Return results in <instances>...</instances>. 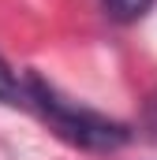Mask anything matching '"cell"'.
Instances as JSON below:
<instances>
[{
	"label": "cell",
	"mask_w": 157,
	"mask_h": 160,
	"mask_svg": "<svg viewBox=\"0 0 157 160\" xmlns=\"http://www.w3.org/2000/svg\"><path fill=\"white\" fill-rule=\"evenodd\" d=\"M19 108L38 116L60 142L86 149V153H109L131 142V127L112 119L97 108H86L71 97H64L52 82H45L38 71H23V97Z\"/></svg>",
	"instance_id": "cell-1"
},
{
	"label": "cell",
	"mask_w": 157,
	"mask_h": 160,
	"mask_svg": "<svg viewBox=\"0 0 157 160\" xmlns=\"http://www.w3.org/2000/svg\"><path fill=\"white\" fill-rule=\"evenodd\" d=\"M154 4L157 0H101V8L112 22H138V19L150 15Z\"/></svg>",
	"instance_id": "cell-2"
},
{
	"label": "cell",
	"mask_w": 157,
	"mask_h": 160,
	"mask_svg": "<svg viewBox=\"0 0 157 160\" xmlns=\"http://www.w3.org/2000/svg\"><path fill=\"white\" fill-rule=\"evenodd\" d=\"M19 97H23V71H15V67L0 56V104L19 108Z\"/></svg>",
	"instance_id": "cell-3"
}]
</instances>
